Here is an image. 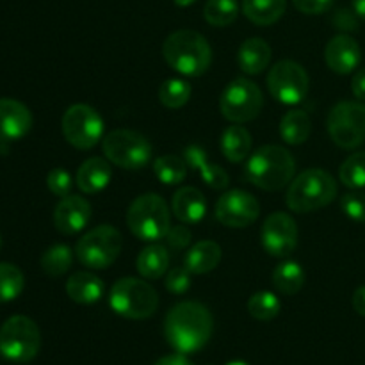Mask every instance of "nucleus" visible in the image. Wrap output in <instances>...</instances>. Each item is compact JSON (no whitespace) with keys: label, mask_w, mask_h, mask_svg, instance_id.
I'll return each mask as SVG.
<instances>
[{"label":"nucleus","mask_w":365,"mask_h":365,"mask_svg":"<svg viewBox=\"0 0 365 365\" xmlns=\"http://www.w3.org/2000/svg\"><path fill=\"white\" fill-rule=\"evenodd\" d=\"M227 365H250V364L242 362V360H232V362H228Z\"/></svg>","instance_id":"obj_48"},{"label":"nucleus","mask_w":365,"mask_h":365,"mask_svg":"<svg viewBox=\"0 0 365 365\" xmlns=\"http://www.w3.org/2000/svg\"><path fill=\"white\" fill-rule=\"evenodd\" d=\"M107 160L123 170H141L152 160L153 148L148 139L135 130L118 128L106 135L102 141Z\"/></svg>","instance_id":"obj_9"},{"label":"nucleus","mask_w":365,"mask_h":365,"mask_svg":"<svg viewBox=\"0 0 365 365\" xmlns=\"http://www.w3.org/2000/svg\"><path fill=\"white\" fill-rule=\"evenodd\" d=\"M166 289L173 294H184V292L189 291L191 287V273L185 269L184 266L182 267H175L168 273L166 282H164Z\"/></svg>","instance_id":"obj_39"},{"label":"nucleus","mask_w":365,"mask_h":365,"mask_svg":"<svg viewBox=\"0 0 365 365\" xmlns=\"http://www.w3.org/2000/svg\"><path fill=\"white\" fill-rule=\"evenodd\" d=\"M0 250H2V235H0Z\"/></svg>","instance_id":"obj_49"},{"label":"nucleus","mask_w":365,"mask_h":365,"mask_svg":"<svg viewBox=\"0 0 365 365\" xmlns=\"http://www.w3.org/2000/svg\"><path fill=\"white\" fill-rule=\"evenodd\" d=\"M341 207L349 220L365 223V192H348L342 196Z\"/></svg>","instance_id":"obj_38"},{"label":"nucleus","mask_w":365,"mask_h":365,"mask_svg":"<svg viewBox=\"0 0 365 365\" xmlns=\"http://www.w3.org/2000/svg\"><path fill=\"white\" fill-rule=\"evenodd\" d=\"M337 196V182L328 171L312 168L299 173L287 189L285 202L298 214L314 212L330 205Z\"/></svg>","instance_id":"obj_4"},{"label":"nucleus","mask_w":365,"mask_h":365,"mask_svg":"<svg viewBox=\"0 0 365 365\" xmlns=\"http://www.w3.org/2000/svg\"><path fill=\"white\" fill-rule=\"evenodd\" d=\"M287 0H242V13L252 24L266 27L284 16Z\"/></svg>","instance_id":"obj_27"},{"label":"nucleus","mask_w":365,"mask_h":365,"mask_svg":"<svg viewBox=\"0 0 365 365\" xmlns=\"http://www.w3.org/2000/svg\"><path fill=\"white\" fill-rule=\"evenodd\" d=\"M221 262V246L216 241H200L185 253L184 267L191 274H207Z\"/></svg>","instance_id":"obj_24"},{"label":"nucleus","mask_w":365,"mask_h":365,"mask_svg":"<svg viewBox=\"0 0 365 365\" xmlns=\"http://www.w3.org/2000/svg\"><path fill=\"white\" fill-rule=\"evenodd\" d=\"M362 59L360 45L348 34H337L327 43L324 48V61L328 68L339 75H348L355 71V68Z\"/></svg>","instance_id":"obj_18"},{"label":"nucleus","mask_w":365,"mask_h":365,"mask_svg":"<svg viewBox=\"0 0 365 365\" xmlns=\"http://www.w3.org/2000/svg\"><path fill=\"white\" fill-rule=\"evenodd\" d=\"M216 220L228 228H246L257 221L260 203L252 192L232 189L220 196L216 203Z\"/></svg>","instance_id":"obj_14"},{"label":"nucleus","mask_w":365,"mask_h":365,"mask_svg":"<svg viewBox=\"0 0 365 365\" xmlns=\"http://www.w3.org/2000/svg\"><path fill=\"white\" fill-rule=\"evenodd\" d=\"M164 239H166L168 245H170L173 250H184L191 245L192 235H191V230L182 223V225H175V227H171Z\"/></svg>","instance_id":"obj_40"},{"label":"nucleus","mask_w":365,"mask_h":365,"mask_svg":"<svg viewBox=\"0 0 365 365\" xmlns=\"http://www.w3.org/2000/svg\"><path fill=\"white\" fill-rule=\"evenodd\" d=\"M177 7H189L196 2V0H173Z\"/></svg>","instance_id":"obj_47"},{"label":"nucleus","mask_w":365,"mask_h":365,"mask_svg":"<svg viewBox=\"0 0 365 365\" xmlns=\"http://www.w3.org/2000/svg\"><path fill=\"white\" fill-rule=\"evenodd\" d=\"M192 88L184 78H166L159 88V100L168 109H180L191 98Z\"/></svg>","instance_id":"obj_31"},{"label":"nucleus","mask_w":365,"mask_h":365,"mask_svg":"<svg viewBox=\"0 0 365 365\" xmlns=\"http://www.w3.org/2000/svg\"><path fill=\"white\" fill-rule=\"evenodd\" d=\"M267 89L277 102L296 106L309 95L310 78L296 61H280L267 73Z\"/></svg>","instance_id":"obj_13"},{"label":"nucleus","mask_w":365,"mask_h":365,"mask_svg":"<svg viewBox=\"0 0 365 365\" xmlns=\"http://www.w3.org/2000/svg\"><path fill=\"white\" fill-rule=\"evenodd\" d=\"M353 11L360 20L365 21V0H353Z\"/></svg>","instance_id":"obj_46"},{"label":"nucleus","mask_w":365,"mask_h":365,"mask_svg":"<svg viewBox=\"0 0 365 365\" xmlns=\"http://www.w3.org/2000/svg\"><path fill=\"white\" fill-rule=\"evenodd\" d=\"M214 321L209 309L198 302L175 305L164 319V337L168 344L182 355H191L205 348L212 335Z\"/></svg>","instance_id":"obj_1"},{"label":"nucleus","mask_w":365,"mask_h":365,"mask_svg":"<svg viewBox=\"0 0 365 365\" xmlns=\"http://www.w3.org/2000/svg\"><path fill=\"white\" fill-rule=\"evenodd\" d=\"M334 25L335 29H339V31H346V32L356 31V29H359V16L355 14V11L341 9L335 13Z\"/></svg>","instance_id":"obj_42"},{"label":"nucleus","mask_w":365,"mask_h":365,"mask_svg":"<svg viewBox=\"0 0 365 365\" xmlns=\"http://www.w3.org/2000/svg\"><path fill=\"white\" fill-rule=\"evenodd\" d=\"M164 61L177 73L185 77H200L212 63V48L209 41L196 31H175L163 45Z\"/></svg>","instance_id":"obj_3"},{"label":"nucleus","mask_w":365,"mask_h":365,"mask_svg":"<svg viewBox=\"0 0 365 365\" xmlns=\"http://www.w3.org/2000/svg\"><path fill=\"white\" fill-rule=\"evenodd\" d=\"M282 303L277 294L269 291H260L248 299V312L257 321H271L280 314Z\"/></svg>","instance_id":"obj_35"},{"label":"nucleus","mask_w":365,"mask_h":365,"mask_svg":"<svg viewBox=\"0 0 365 365\" xmlns=\"http://www.w3.org/2000/svg\"><path fill=\"white\" fill-rule=\"evenodd\" d=\"M351 303L355 312L359 314V316L365 317V285H362V287H359L355 292H353Z\"/></svg>","instance_id":"obj_44"},{"label":"nucleus","mask_w":365,"mask_h":365,"mask_svg":"<svg viewBox=\"0 0 365 365\" xmlns=\"http://www.w3.org/2000/svg\"><path fill=\"white\" fill-rule=\"evenodd\" d=\"M103 291H106L103 282L89 271H77L66 282L68 298L81 305L96 303L98 299H102Z\"/></svg>","instance_id":"obj_22"},{"label":"nucleus","mask_w":365,"mask_h":365,"mask_svg":"<svg viewBox=\"0 0 365 365\" xmlns=\"http://www.w3.org/2000/svg\"><path fill=\"white\" fill-rule=\"evenodd\" d=\"M91 214V203L88 200L77 195H68L61 198L53 209V225L61 234L73 235L88 227Z\"/></svg>","instance_id":"obj_16"},{"label":"nucleus","mask_w":365,"mask_h":365,"mask_svg":"<svg viewBox=\"0 0 365 365\" xmlns=\"http://www.w3.org/2000/svg\"><path fill=\"white\" fill-rule=\"evenodd\" d=\"M73 262V252L66 245H53L41 255V269L48 277H61L66 273Z\"/></svg>","instance_id":"obj_33"},{"label":"nucleus","mask_w":365,"mask_h":365,"mask_svg":"<svg viewBox=\"0 0 365 365\" xmlns=\"http://www.w3.org/2000/svg\"><path fill=\"white\" fill-rule=\"evenodd\" d=\"M135 267H138V273L143 278H146V280H159V278H163L168 273L170 253H168V250L163 245L153 242V245L146 246V248L139 252Z\"/></svg>","instance_id":"obj_25"},{"label":"nucleus","mask_w":365,"mask_h":365,"mask_svg":"<svg viewBox=\"0 0 365 365\" xmlns=\"http://www.w3.org/2000/svg\"><path fill=\"white\" fill-rule=\"evenodd\" d=\"M127 225L132 234L145 242H157L166 237L171 228L168 203L155 192L138 196L127 210Z\"/></svg>","instance_id":"obj_5"},{"label":"nucleus","mask_w":365,"mask_h":365,"mask_svg":"<svg viewBox=\"0 0 365 365\" xmlns=\"http://www.w3.org/2000/svg\"><path fill=\"white\" fill-rule=\"evenodd\" d=\"M63 135L73 148L91 150L103 135V120L96 109L86 103H75L64 113Z\"/></svg>","instance_id":"obj_12"},{"label":"nucleus","mask_w":365,"mask_h":365,"mask_svg":"<svg viewBox=\"0 0 365 365\" xmlns=\"http://www.w3.org/2000/svg\"><path fill=\"white\" fill-rule=\"evenodd\" d=\"M109 305L118 316L125 319H148L159 307V294L148 282L141 278L125 277L120 278L110 289Z\"/></svg>","instance_id":"obj_6"},{"label":"nucleus","mask_w":365,"mask_h":365,"mask_svg":"<svg viewBox=\"0 0 365 365\" xmlns=\"http://www.w3.org/2000/svg\"><path fill=\"white\" fill-rule=\"evenodd\" d=\"M41 348V331L27 316H13L0 328V353L9 362L25 364L36 359Z\"/></svg>","instance_id":"obj_7"},{"label":"nucleus","mask_w":365,"mask_h":365,"mask_svg":"<svg viewBox=\"0 0 365 365\" xmlns=\"http://www.w3.org/2000/svg\"><path fill=\"white\" fill-rule=\"evenodd\" d=\"M292 4L303 14H323L330 9L334 0H292Z\"/></svg>","instance_id":"obj_41"},{"label":"nucleus","mask_w":365,"mask_h":365,"mask_svg":"<svg viewBox=\"0 0 365 365\" xmlns=\"http://www.w3.org/2000/svg\"><path fill=\"white\" fill-rule=\"evenodd\" d=\"M46 185H48L50 192L59 198H64L71 192L73 187V178L63 168H53L48 175H46Z\"/></svg>","instance_id":"obj_37"},{"label":"nucleus","mask_w":365,"mask_h":365,"mask_svg":"<svg viewBox=\"0 0 365 365\" xmlns=\"http://www.w3.org/2000/svg\"><path fill=\"white\" fill-rule=\"evenodd\" d=\"M273 285L280 294L292 296L305 285V271L298 262L285 260L278 264L273 271Z\"/></svg>","instance_id":"obj_29"},{"label":"nucleus","mask_w":365,"mask_h":365,"mask_svg":"<svg viewBox=\"0 0 365 365\" xmlns=\"http://www.w3.org/2000/svg\"><path fill=\"white\" fill-rule=\"evenodd\" d=\"M113 178V168L102 157H91L84 160L77 171V185L86 195H96L109 185Z\"/></svg>","instance_id":"obj_20"},{"label":"nucleus","mask_w":365,"mask_h":365,"mask_svg":"<svg viewBox=\"0 0 365 365\" xmlns=\"http://www.w3.org/2000/svg\"><path fill=\"white\" fill-rule=\"evenodd\" d=\"M260 241L271 257H289L298 246V225L285 212L269 214L260 230Z\"/></svg>","instance_id":"obj_15"},{"label":"nucleus","mask_w":365,"mask_h":365,"mask_svg":"<svg viewBox=\"0 0 365 365\" xmlns=\"http://www.w3.org/2000/svg\"><path fill=\"white\" fill-rule=\"evenodd\" d=\"M296 163L287 148L278 145L260 146L245 168L246 180L262 191H280L294 178Z\"/></svg>","instance_id":"obj_2"},{"label":"nucleus","mask_w":365,"mask_h":365,"mask_svg":"<svg viewBox=\"0 0 365 365\" xmlns=\"http://www.w3.org/2000/svg\"><path fill=\"white\" fill-rule=\"evenodd\" d=\"M331 141L344 150H353L365 141V106L341 102L331 107L327 120Z\"/></svg>","instance_id":"obj_11"},{"label":"nucleus","mask_w":365,"mask_h":365,"mask_svg":"<svg viewBox=\"0 0 365 365\" xmlns=\"http://www.w3.org/2000/svg\"><path fill=\"white\" fill-rule=\"evenodd\" d=\"M171 210H173V214L180 223L196 225L205 217L207 198L200 189L185 185V187H180L173 195Z\"/></svg>","instance_id":"obj_19"},{"label":"nucleus","mask_w":365,"mask_h":365,"mask_svg":"<svg viewBox=\"0 0 365 365\" xmlns=\"http://www.w3.org/2000/svg\"><path fill=\"white\" fill-rule=\"evenodd\" d=\"M271 46L262 38H248L239 46L237 63L246 75H259L269 66Z\"/></svg>","instance_id":"obj_23"},{"label":"nucleus","mask_w":365,"mask_h":365,"mask_svg":"<svg viewBox=\"0 0 365 365\" xmlns=\"http://www.w3.org/2000/svg\"><path fill=\"white\" fill-rule=\"evenodd\" d=\"M32 114L25 103L13 98H0V143H13L25 138L32 128Z\"/></svg>","instance_id":"obj_17"},{"label":"nucleus","mask_w":365,"mask_h":365,"mask_svg":"<svg viewBox=\"0 0 365 365\" xmlns=\"http://www.w3.org/2000/svg\"><path fill=\"white\" fill-rule=\"evenodd\" d=\"M153 173L164 185H178L187 175V164L178 155H160L153 163Z\"/></svg>","instance_id":"obj_30"},{"label":"nucleus","mask_w":365,"mask_h":365,"mask_svg":"<svg viewBox=\"0 0 365 365\" xmlns=\"http://www.w3.org/2000/svg\"><path fill=\"white\" fill-rule=\"evenodd\" d=\"M25 285L20 267L9 262H0V303H9L21 294Z\"/></svg>","instance_id":"obj_34"},{"label":"nucleus","mask_w":365,"mask_h":365,"mask_svg":"<svg viewBox=\"0 0 365 365\" xmlns=\"http://www.w3.org/2000/svg\"><path fill=\"white\" fill-rule=\"evenodd\" d=\"M339 178L349 189L365 187V152L351 153L342 163L341 170H339Z\"/></svg>","instance_id":"obj_36"},{"label":"nucleus","mask_w":365,"mask_h":365,"mask_svg":"<svg viewBox=\"0 0 365 365\" xmlns=\"http://www.w3.org/2000/svg\"><path fill=\"white\" fill-rule=\"evenodd\" d=\"M153 365H195V364H192L191 360L185 359V355H182V353H177V355L163 356L159 362H155Z\"/></svg>","instance_id":"obj_45"},{"label":"nucleus","mask_w":365,"mask_h":365,"mask_svg":"<svg viewBox=\"0 0 365 365\" xmlns=\"http://www.w3.org/2000/svg\"><path fill=\"white\" fill-rule=\"evenodd\" d=\"M312 134V121L305 110L292 109L282 118L280 135L287 145H303Z\"/></svg>","instance_id":"obj_28"},{"label":"nucleus","mask_w":365,"mask_h":365,"mask_svg":"<svg viewBox=\"0 0 365 365\" xmlns=\"http://www.w3.org/2000/svg\"><path fill=\"white\" fill-rule=\"evenodd\" d=\"M351 91L359 100H365V68L359 70L351 81Z\"/></svg>","instance_id":"obj_43"},{"label":"nucleus","mask_w":365,"mask_h":365,"mask_svg":"<svg viewBox=\"0 0 365 365\" xmlns=\"http://www.w3.org/2000/svg\"><path fill=\"white\" fill-rule=\"evenodd\" d=\"M264 106V96L259 86L250 78H235L225 88L220 98L221 114L232 123H248L255 120Z\"/></svg>","instance_id":"obj_10"},{"label":"nucleus","mask_w":365,"mask_h":365,"mask_svg":"<svg viewBox=\"0 0 365 365\" xmlns=\"http://www.w3.org/2000/svg\"><path fill=\"white\" fill-rule=\"evenodd\" d=\"M203 16L214 27H228L239 16L237 0H207Z\"/></svg>","instance_id":"obj_32"},{"label":"nucleus","mask_w":365,"mask_h":365,"mask_svg":"<svg viewBox=\"0 0 365 365\" xmlns=\"http://www.w3.org/2000/svg\"><path fill=\"white\" fill-rule=\"evenodd\" d=\"M252 134L242 125H230L221 135V152L230 163H242L252 152Z\"/></svg>","instance_id":"obj_26"},{"label":"nucleus","mask_w":365,"mask_h":365,"mask_svg":"<svg viewBox=\"0 0 365 365\" xmlns=\"http://www.w3.org/2000/svg\"><path fill=\"white\" fill-rule=\"evenodd\" d=\"M184 160L185 164H187V168L200 171L203 182H205L209 187L221 191V189H227V185L230 184V177H228L227 171H225L220 164H210L209 160H207L205 150L200 148V146H187L184 152Z\"/></svg>","instance_id":"obj_21"},{"label":"nucleus","mask_w":365,"mask_h":365,"mask_svg":"<svg viewBox=\"0 0 365 365\" xmlns=\"http://www.w3.org/2000/svg\"><path fill=\"white\" fill-rule=\"evenodd\" d=\"M123 235L110 225H100L86 232L75 246L78 262L89 269H107L120 257Z\"/></svg>","instance_id":"obj_8"}]
</instances>
